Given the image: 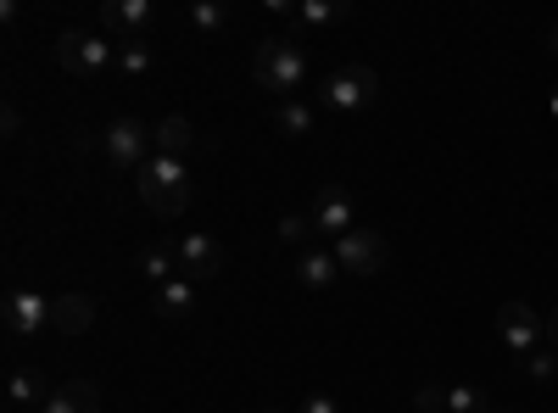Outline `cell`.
<instances>
[{
	"mask_svg": "<svg viewBox=\"0 0 558 413\" xmlns=\"http://www.w3.org/2000/svg\"><path fill=\"white\" fill-rule=\"evenodd\" d=\"M274 129L286 134V141H307L318 134V101H274Z\"/></svg>",
	"mask_w": 558,
	"mask_h": 413,
	"instance_id": "17",
	"label": "cell"
},
{
	"mask_svg": "<svg viewBox=\"0 0 558 413\" xmlns=\"http://www.w3.org/2000/svg\"><path fill=\"white\" fill-rule=\"evenodd\" d=\"M151 28H157V7L151 0H107L101 7V34L107 39H151Z\"/></svg>",
	"mask_w": 558,
	"mask_h": 413,
	"instance_id": "10",
	"label": "cell"
},
{
	"mask_svg": "<svg viewBox=\"0 0 558 413\" xmlns=\"http://www.w3.org/2000/svg\"><path fill=\"white\" fill-rule=\"evenodd\" d=\"M151 146H157V157H184V162H191V151H196V123L184 118V112L162 118V123L151 129Z\"/></svg>",
	"mask_w": 558,
	"mask_h": 413,
	"instance_id": "16",
	"label": "cell"
},
{
	"mask_svg": "<svg viewBox=\"0 0 558 413\" xmlns=\"http://www.w3.org/2000/svg\"><path fill=\"white\" fill-rule=\"evenodd\" d=\"M57 62H62V73H73V78H107V73H118V39L62 28V34H57Z\"/></svg>",
	"mask_w": 558,
	"mask_h": 413,
	"instance_id": "4",
	"label": "cell"
},
{
	"mask_svg": "<svg viewBox=\"0 0 558 413\" xmlns=\"http://www.w3.org/2000/svg\"><path fill=\"white\" fill-rule=\"evenodd\" d=\"M307 218H313V229H318V241L336 246L341 235H352V229H357V202H352L341 185H324V191L313 196Z\"/></svg>",
	"mask_w": 558,
	"mask_h": 413,
	"instance_id": "8",
	"label": "cell"
},
{
	"mask_svg": "<svg viewBox=\"0 0 558 413\" xmlns=\"http://www.w3.org/2000/svg\"><path fill=\"white\" fill-rule=\"evenodd\" d=\"M252 78H257V89H268L274 101H296V89L307 84V51H302V39H296V34H268V39H257Z\"/></svg>",
	"mask_w": 558,
	"mask_h": 413,
	"instance_id": "1",
	"label": "cell"
},
{
	"mask_svg": "<svg viewBox=\"0 0 558 413\" xmlns=\"http://www.w3.org/2000/svg\"><path fill=\"white\" fill-rule=\"evenodd\" d=\"M296 413H341V402L330 397V391H313V397H302V408Z\"/></svg>",
	"mask_w": 558,
	"mask_h": 413,
	"instance_id": "27",
	"label": "cell"
},
{
	"mask_svg": "<svg viewBox=\"0 0 558 413\" xmlns=\"http://www.w3.org/2000/svg\"><path fill=\"white\" fill-rule=\"evenodd\" d=\"M413 413H447V386H418L413 391Z\"/></svg>",
	"mask_w": 558,
	"mask_h": 413,
	"instance_id": "26",
	"label": "cell"
},
{
	"mask_svg": "<svg viewBox=\"0 0 558 413\" xmlns=\"http://www.w3.org/2000/svg\"><path fill=\"white\" fill-rule=\"evenodd\" d=\"M263 413H286V408H263Z\"/></svg>",
	"mask_w": 558,
	"mask_h": 413,
	"instance_id": "32",
	"label": "cell"
},
{
	"mask_svg": "<svg viewBox=\"0 0 558 413\" xmlns=\"http://www.w3.org/2000/svg\"><path fill=\"white\" fill-rule=\"evenodd\" d=\"M0 123H7V134H17V129H23V112H17V107L7 101V118H0Z\"/></svg>",
	"mask_w": 558,
	"mask_h": 413,
	"instance_id": "28",
	"label": "cell"
},
{
	"mask_svg": "<svg viewBox=\"0 0 558 413\" xmlns=\"http://www.w3.org/2000/svg\"><path fill=\"white\" fill-rule=\"evenodd\" d=\"M520 369H525V380H536V386H553V380H558V352H553V347H536V352L520 363Z\"/></svg>",
	"mask_w": 558,
	"mask_h": 413,
	"instance_id": "24",
	"label": "cell"
},
{
	"mask_svg": "<svg viewBox=\"0 0 558 413\" xmlns=\"http://www.w3.org/2000/svg\"><path fill=\"white\" fill-rule=\"evenodd\" d=\"M553 57H558V23H553Z\"/></svg>",
	"mask_w": 558,
	"mask_h": 413,
	"instance_id": "31",
	"label": "cell"
},
{
	"mask_svg": "<svg viewBox=\"0 0 558 413\" xmlns=\"http://www.w3.org/2000/svg\"><path fill=\"white\" fill-rule=\"evenodd\" d=\"M34 413H101V386L96 380H62V386H51V397Z\"/></svg>",
	"mask_w": 558,
	"mask_h": 413,
	"instance_id": "12",
	"label": "cell"
},
{
	"mask_svg": "<svg viewBox=\"0 0 558 413\" xmlns=\"http://www.w3.org/2000/svg\"><path fill=\"white\" fill-rule=\"evenodd\" d=\"M492 413H514V408H492Z\"/></svg>",
	"mask_w": 558,
	"mask_h": 413,
	"instance_id": "33",
	"label": "cell"
},
{
	"mask_svg": "<svg viewBox=\"0 0 558 413\" xmlns=\"http://www.w3.org/2000/svg\"><path fill=\"white\" fill-rule=\"evenodd\" d=\"M268 7H274V12H286L296 28H336V23L347 17L341 0H296V7H291V0H268Z\"/></svg>",
	"mask_w": 558,
	"mask_h": 413,
	"instance_id": "14",
	"label": "cell"
},
{
	"mask_svg": "<svg viewBox=\"0 0 558 413\" xmlns=\"http://www.w3.org/2000/svg\"><path fill=\"white\" fill-rule=\"evenodd\" d=\"M223 23H229V7H223V0H196V7H191V28L218 34Z\"/></svg>",
	"mask_w": 558,
	"mask_h": 413,
	"instance_id": "25",
	"label": "cell"
},
{
	"mask_svg": "<svg viewBox=\"0 0 558 413\" xmlns=\"http://www.w3.org/2000/svg\"><path fill=\"white\" fill-rule=\"evenodd\" d=\"M118 73H123V78H134V84H140V78H151V73H157V51H151V39H123V45H118Z\"/></svg>",
	"mask_w": 558,
	"mask_h": 413,
	"instance_id": "20",
	"label": "cell"
},
{
	"mask_svg": "<svg viewBox=\"0 0 558 413\" xmlns=\"http://www.w3.org/2000/svg\"><path fill=\"white\" fill-rule=\"evenodd\" d=\"M0 318H7V336H34V330H51V296H39V291H12L7 307H0Z\"/></svg>",
	"mask_w": 558,
	"mask_h": 413,
	"instance_id": "11",
	"label": "cell"
},
{
	"mask_svg": "<svg viewBox=\"0 0 558 413\" xmlns=\"http://www.w3.org/2000/svg\"><path fill=\"white\" fill-rule=\"evenodd\" d=\"M96 146H101V157H107L112 168H129V173H140V168L157 157L151 123H140V118H112V123L96 134Z\"/></svg>",
	"mask_w": 558,
	"mask_h": 413,
	"instance_id": "5",
	"label": "cell"
},
{
	"mask_svg": "<svg viewBox=\"0 0 558 413\" xmlns=\"http://www.w3.org/2000/svg\"><path fill=\"white\" fill-rule=\"evenodd\" d=\"M547 347H553V352H558V307H553V313H547Z\"/></svg>",
	"mask_w": 558,
	"mask_h": 413,
	"instance_id": "29",
	"label": "cell"
},
{
	"mask_svg": "<svg viewBox=\"0 0 558 413\" xmlns=\"http://www.w3.org/2000/svg\"><path fill=\"white\" fill-rule=\"evenodd\" d=\"M96 325V302L89 296H51V330L57 336H84Z\"/></svg>",
	"mask_w": 558,
	"mask_h": 413,
	"instance_id": "18",
	"label": "cell"
},
{
	"mask_svg": "<svg viewBox=\"0 0 558 413\" xmlns=\"http://www.w3.org/2000/svg\"><path fill=\"white\" fill-rule=\"evenodd\" d=\"M375 101H380V73L363 68V62L336 68L330 78H324V89H318V112H336V118H357Z\"/></svg>",
	"mask_w": 558,
	"mask_h": 413,
	"instance_id": "3",
	"label": "cell"
},
{
	"mask_svg": "<svg viewBox=\"0 0 558 413\" xmlns=\"http://www.w3.org/2000/svg\"><path fill=\"white\" fill-rule=\"evenodd\" d=\"M447 413H492V397L481 386H447Z\"/></svg>",
	"mask_w": 558,
	"mask_h": 413,
	"instance_id": "23",
	"label": "cell"
},
{
	"mask_svg": "<svg viewBox=\"0 0 558 413\" xmlns=\"http://www.w3.org/2000/svg\"><path fill=\"white\" fill-rule=\"evenodd\" d=\"M7 397L17 408H39L45 397H51V386H45V375L34 369V363H12V375H7Z\"/></svg>",
	"mask_w": 558,
	"mask_h": 413,
	"instance_id": "19",
	"label": "cell"
},
{
	"mask_svg": "<svg viewBox=\"0 0 558 413\" xmlns=\"http://www.w3.org/2000/svg\"><path fill=\"white\" fill-rule=\"evenodd\" d=\"M196 302H202V286H196V280H184V274L151 291V313H157V318H191Z\"/></svg>",
	"mask_w": 558,
	"mask_h": 413,
	"instance_id": "15",
	"label": "cell"
},
{
	"mask_svg": "<svg viewBox=\"0 0 558 413\" xmlns=\"http://www.w3.org/2000/svg\"><path fill=\"white\" fill-rule=\"evenodd\" d=\"M296 280H302V291H336V280H341L336 252H330V246H307V252H296Z\"/></svg>",
	"mask_w": 558,
	"mask_h": 413,
	"instance_id": "13",
	"label": "cell"
},
{
	"mask_svg": "<svg viewBox=\"0 0 558 413\" xmlns=\"http://www.w3.org/2000/svg\"><path fill=\"white\" fill-rule=\"evenodd\" d=\"M330 252H336L341 274H352V280H375V274L391 268V246H386V235H380V229H368V223H357L352 235H341Z\"/></svg>",
	"mask_w": 558,
	"mask_h": 413,
	"instance_id": "6",
	"label": "cell"
},
{
	"mask_svg": "<svg viewBox=\"0 0 558 413\" xmlns=\"http://www.w3.org/2000/svg\"><path fill=\"white\" fill-rule=\"evenodd\" d=\"M140 280H146L151 291L168 286V280H179V257H173V246H146V252H140Z\"/></svg>",
	"mask_w": 558,
	"mask_h": 413,
	"instance_id": "21",
	"label": "cell"
},
{
	"mask_svg": "<svg viewBox=\"0 0 558 413\" xmlns=\"http://www.w3.org/2000/svg\"><path fill=\"white\" fill-rule=\"evenodd\" d=\"M547 118L558 123V84H553V96H547Z\"/></svg>",
	"mask_w": 558,
	"mask_h": 413,
	"instance_id": "30",
	"label": "cell"
},
{
	"mask_svg": "<svg viewBox=\"0 0 558 413\" xmlns=\"http://www.w3.org/2000/svg\"><path fill=\"white\" fill-rule=\"evenodd\" d=\"M497 336H502V347L514 352L520 363L536 352V347H547V313H536L531 302H502L497 307Z\"/></svg>",
	"mask_w": 558,
	"mask_h": 413,
	"instance_id": "7",
	"label": "cell"
},
{
	"mask_svg": "<svg viewBox=\"0 0 558 413\" xmlns=\"http://www.w3.org/2000/svg\"><path fill=\"white\" fill-rule=\"evenodd\" d=\"M173 257H179V274H184V280H196V286H213L218 274H223V246L213 235H202V229L179 235L173 241Z\"/></svg>",
	"mask_w": 558,
	"mask_h": 413,
	"instance_id": "9",
	"label": "cell"
},
{
	"mask_svg": "<svg viewBox=\"0 0 558 413\" xmlns=\"http://www.w3.org/2000/svg\"><path fill=\"white\" fill-rule=\"evenodd\" d=\"M274 235L286 241V246H296V252L318 246V229H313V218H307V212H286V218L274 223Z\"/></svg>",
	"mask_w": 558,
	"mask_h": 413,
	"instance_id": "22",
	"label": "cell"
},
{
	"mask_svg": "<svg viewBox=\"0 0 558 413\" xmlns=\"http://www.w3.org/2000/svg\"><path fill=\"white\" fill-rule=\"evenodd\" d=\"M134 191L157 218H179L184 207H191V162L184 157H151L134 173Z\"/></svg>",
	"mask_w": 558,
	"mask_h": 413,
	"instance_id": "2",
	"label": "cell"
}]
</instances>
